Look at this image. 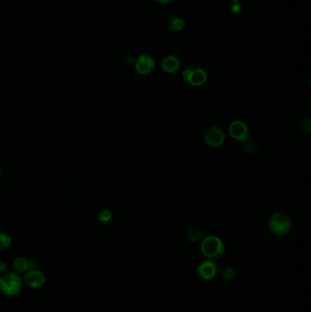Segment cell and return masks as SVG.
Returning a JSON list of instances; mask_svg holds the SVG:
<instances>
[{"mask_svg":"<svg viewBox=\"0 0 311 312\" xmlns=\"http://www.w3.org/2000/svg\"><path fill=\"white\" fill-rule=\"evenodd\" d=\"M22 279L14 272H5L0 277V290L9 297H14L20 293Z\"/></svg>","mask_w":311,"mask_h":312,"instance_id":"cell-1","label":"cell"},{"mask_svg":"<svg viewBox=\"0 0 311 312\" xmlns=\"http://www.w3.org/2000/svg\"><path fill=\"white\" fill-rule=\"evenodd\" d=\"M268 227L276 236H285L291 229V219L285 212H276L268 220Z\"/></svg>","mask_w":311,"mask_h":312,"instance_id":"cell-2","label":"cell"},{"mask_svg":"<svg viewBox=\"0 0 311 312\" xmlns=\"http://www.w3.org/2000/svg\"><path fill=\"white\" fill-rule=\"evenodd\" d=\"M202 253L212 260L221 258L225 252V245L222 240L215 236H208L203 239L201 243Z\"/></svg>","mask_w":311,"mask_h":312,"instance_id":"cell-3","label":"cell"},{"mask_svg":"<svg viewBox=\"0 0 311 312\" xmlns=\"http://www.w3.org/2000/svg\"><path fill=\"white\" fill-rule=\"evenodd\" d=\"M182 75L185 82L194 87L202 86L207 81V74L206 70L197 65H191L185 68Z\"/></svg>","mask_w":311,"mask_h":312,"instance_id":"cell-4","label":"cell"},{"mask_svg":"<svg viewBox=\"0 0 311 312\" xmlns=\"http://www.w3.org/2000/svg\"><path fill=\"white\" fill-rule=\"evenodd\" d=\"M225 139V135L220 127H208L204 134V140L211 147L221 146Z\"/></svg>","mask_w":311,"mask_h":312,"instance_id":"cell-5","label":"cell"},{"mask_svg":"<svg viewBox=\"0 0 311 312\" xmlns=\"http://www.w3.org/2000/svg\"><path fill=\"white\" fill-rule=\"evenodd\" d=\"M230 136L237 141H246L249 135L248 127L242 121H234L228 128Z\"/></svg>","mask_w":311,"mask_h":312,"instance_id":"cell-6","label":"cell"},{"mask_svg":"<svg viewBox=\"0 0 311 312\" xmlns=\"http://www.w3.org/2000/svg\"><path fill=\"white\" fill-rule=\"evenodd\" d=\"M219 266L211 260L201 262L197 268V274L204 280H211L218 273Z\"/></svg>","mask_w":311,"mask_h":312,"instance_id":"cell-7","label":"cell"},{"mask_svg":"<svg viewBox=\"0 0 311 312\" xmlns=\"http://www.w3.org/2000/svg\"><path fill=\"white\" fill-rule=\"evenodd\" d=\"M156 61L149 55H141L135 61V69L141 75H148L154 71Z\"/></svg>","mask_w":311,"mask_h":312,"instance_id":"cell-8","label":"cell"},{"mask_svg":"<svg viewBox=\"0 0 311 312\" xmlns=\"http://www.w3.org/2000/svg\"><path fill=\"white\" fill-rule=\"evenodd\" d=\"M45 275L37 269H33L27 272L24 277V283L31 289H39L44 285Z\"/></svg>","mask_w":311,"mask_h":312,"instance_id":"cell-9","label":"cell"},{"mask_svg":"<svg viewBox=\"0 0 311 312\" xmlns=\"http://www.w3.org/2000/svg\"><path fill=\"white\" fill-rule=\"evenodd\" d=\"M12 268L16 272L27 273L30 270L36 269L37 263L33 260H29L26 258H17L13 261Z\"/></svg>","mask_w":311,"mask_h":312,"instance_id":"cell-10","label":"cell"},{"mask_svg":"<svg viewBox=\"0 0 311 312\" xmlns=\"http://www.w3.org/2000/svg\"><path fill=\"white\" fill-rule=\"evenodd\" d=\"M162 68L167 73H174L180 68V60L173 55H168L162 61Z\"/></svg>","mask_w":311,"mask_h":312,"instance_id":"cell-11","label":"cell"},{"mask_svg":"<svg viewBox=\"0 0 311 312\" xmlns=\"http://www.w3.org/2000/svg\"><path fill=\"white\" fill-rule=\"evenodd\" d=\"M185 21L180 17H172L167 22V28L173 32H179L184 29Z\"/></svg>","mask_w":311,"mask_h":312,"instance_id":"cell-12","label":"cell"},{"mask_svg":"<svg viewBox=\"0 0 311 312\" xmlns=\"http://www.w3.org/2000/svg\"><path fill=\"white\" fill-rule=\"evenodd\" d=\"M186 237L190 242H197L203 238V231L198 227H191L187 231Z\"/></svg>","mask_w":311,"mask_h":312,"instance_id":"cell-13","label":"cell"},{"mask_svg":"<svg viewBox=\"0 0 311 312\" xmlns=\"http://www.w3.org/2000/svg\"><path fill=\"white\" fill-rule=\"evenodd\" d=\"M218 272L220 274L221 278L224 280H226V281L232 280L235 277V271L229 266H224L222 268H219Z\"/></svg>","mask_w":311,"mask_h":312,"instance_id":"cell-14","label":"cell"},{"mask_svg":"<svg viewBox=\"0 0 311 312\" xmlns=\"http://www.w3.org/2000/svg\"><path fill=\"white\" fill-rule=\"evenodd\" d=\"M11 244V238L5 232H0V251L7 249Z\"/></svg>","mask_w":311,"mask_h":312,"instance_id":"cell-15","label":"cell"},{"mask_svg":"<svg viewBox=\"0 0 311 312\" xmlns=\"http://www.w3.org/2000/svg\"><path fill=\"white\" fill-rule=\"evenodd\" d=\"M111 218H112V215H111V212L107 209H101L98 213V219L102 223H109L111 221Z\"/></svg>","mask_w":311,"mask_h":312,"instance_id":"cell-16","label":"cell"},{"mask_svg":"<svg viewBox=\"0 0 311 312\" xmlns=\"http://www.w3.org/2000/svg\"><path fill=\"white\" fill-rule=\"evenodd\" d=\"M299 128H300V130H301V132H302L303 134H310L311 130V119L308 118V119L303 120V121H301V123H300Z\"/></svg>","mask_w":311,"mask_h":312,"instance_id":"cell-17","label":"cell"},{"mask_svg":"<svg viewBox=\"0 0 311 312\" xmlns=\"http://www.w3.org/2000/svg\"><path fill=\"white\" fill-rule=\"evenodd\" d=\"M257 150V145L255 142L253 141H250V142H247L244 146V152L248 155H251V154H254Z\"/></svg>","mask_w":311,"mask_h":312,"instance_id":"cell-18","label":"cell"},{"mask_svg":"<svg viewBox=\"0 0 311 312\" xmlns=\"http://www.w3.org/2000/svg\"><path fill=\"white\" fill-rule=\"evenodd\" d=\"M231 9H232L233 13H235V14H239V13H240V11H241V9H242V8H241V6L238 4V2H237V3H233V6H232Z\"/></svg>","mask_w":311,"mask_h":312,"instance_id":"cell-19","label":"cell"},{"mask_svg":"<svg viewBox=\"0 0 311 312\" xmlns=\"http://www.w3.org/2000/svg\"><path fill=\"white\" fill-rule=\"evenodd\" d=\"M7 268H8V264L5 261H0V273L3 274L7 272Z\"/></svg>","mask_w":311,"mask_h":312,"instance_id":"cell-20","label":"cell"},{"mask_svg":"<svg viewBox=\"0 0 311 312\" xmlns=\"http://www.w3.org/2000/svg\"><path fill=\"white\" fill-rule=\"evenodd\" d=\"M156 2H158L159 4H163V5H166V4H169L171 3L173 0H155Z\"/></svg>","mask_w":311,"mask_h":312,"instance_id":"cell-21","label":"cell"},{"mask_svg":"<svg viewBox=\"0 0 311 312\" xmlns=\"http://www.w3.org/2000/svg\"><path fill=\"white\" fill-rule=\"evenodd\" d=\"M228 1H231L232 3H237V2H238V0H228Z\"/></svg>","mask_w":311,"mask_h":312,"instance_id":"cell-22","label":"cell"},{"mask_svg":"<svg viewBox=\"0 0 311 312\" xmlns=\"http://www.w3.org/2000/svg\"><path fill=\"white\" fill-rule=\"evenodd\" d=\"M2 177V172H1V170H0V178Z\"/></svg>","mask_w":311,"mask_h":312,"instance_id":"cell-23","label":"cell"}]
</instances>
